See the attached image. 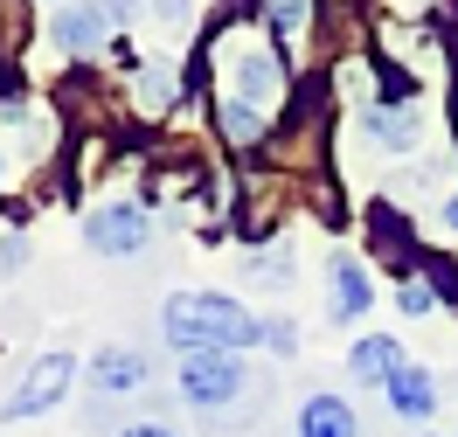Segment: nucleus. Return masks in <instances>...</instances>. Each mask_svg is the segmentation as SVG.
Here are the masks:
<instances>
[{"label": "nucleus", "instance_id": "f257e3e1", "mask_svg": "<svg viewBox=\"0 0 458 437\" xmlns=\"http://www.w3.org/2000/svg\"><path fill=\"white\" fill-rule=\"evenodd\" d=\"M285 105V70L271 49H258L250 35H223L216 42V112H223V132L236 146H258L264 125Z\"/></svg>", "mask_w": 458, "mask_h": 437}, {"label": "nucleus", "instance_id": "f03ea898", "mask_svg": "<svg viewBox=\"0 0 458 437\" xmlns=\"http://www.w3.org/2000/svg\"><path fill=\"white\" fill-rule=\"evenodd\" d=\"M160 333L181 354H243L264 340V320L243 313L229 291H174L160 313Z\"/></svg>", "mask_w": 458, "mask_h": 437}, {"label": "nucleus", "instance_id": "7ed1b4c3", "mask_svg": "<svg viewBox=\"0 0 458 437\" xmlns=\"http://www.w3.org/2000/svg\"><path fill=\"white\" fill-rule=\"evenodd\" d=\"M243 389H250L243 354H188V361H181V396L195 409H229Z\"/></svg>", "mask_w": 458, "mask_h": 437}, {"label": "nucleus", "instance_id": "20e7f679", "mask_svg": "<svg viewBox=\"0 0 458 437\" xmlns=\"http://www.w3.org/2000/svg\"><path fill=\"white\" fill-rule=\"evenodd\" d=\"M146 236H153V223H146L140 202H105L84 215V243L98 250V257H140Z\"/></svg>", "mask_w": 458, "mask_h": 437}, {"label": "nucleus", "instance_id": "39448f33", "mask_svg": "<svg viewBox=\"0 0 458 437\" xmlns=\"http://www.w3.org/2000/svg\"><path fill=\"white\" fill-rule=\"evenodd\" d=\"M70 375H77L70 354H42V361H29L21 389L7 396V424H29V416H42V409H56L63 396H70Z\"/></svg>", "mask_w": 458, "mask_h": 437}, {"label": "nucleus", "instance_id": "423d86ee", "mask_svg": "<svg viewBox=\"0 0 458 437\" xmlns=\"http://www.w3.org/2000/svg\"><path fill=\"white\" fill-rule=\"evenodd\" d=\"M118 21H125L118 7H49V35H56L70 56H90V49H105Z\"/></svg>", "mask_w": 458, "mask_h": 437}, {"label": "nucleus", "instance_id": "0eeeda50", "mask_svg": "<svg viewBox=\"0 0 458 437\" xmlns=\"http://www.w3.org/2000/svg\"><path fill=\"white\" fill-rule=\"evenodd\" d=\"M90 389H98V396H132V389H146V354L140 348H105L90 361Z\"/></svg>", "mask_w": 458, "mask_h": 437}, {"label": "nucleus", "instance_id": "6e6552de", "mask_svg": "<svg viewBox=\"0 0 458 437\" xmlns=\"http://www.w3.org/2000/svg\"><path fill=\"white\" fill-rule=\"evenodd\" d=\"M382 396H389V409H396L403 424H424L430 409H437V389H430V375L417 368V361H403L396 375L382 382Z\"/></svg>", "mask_w": 458, "mask_h": 437}, {"label": "nucleus", "instance_id": "1a4fd4ad", "mask_svg": "<svg viewBox=\"0 0 458 437\" xmlns=\"http://www.w3.org/2000/svg\"><path fill=\"white\" fill-rule=\"evenodd\" d=\"M327 291H334V320H361V313H369V298H375L369 271H361L354 257H334V271H327Z\"/></svg>", "mask_w": 458, "mask_h": 437}, {"label": "nucleus", "instance_id": "9d476101", "mask_svg": "<svg viewBox=\"0 0 458 437\" xmlns=\"http://www.w3.org/2000/svg\"><path fill=\"white\" fill-rule=\"evenodd\" d=\"M299 437H361V416L341 396H313V403L299 409Z\"/></svg>", "mask_w": 458, "mask_h": 437}, {"label": "nucleus", "instance_id": "9b49d317", "mask_svg": "<svg viewBox=\"0 0 458 437\" xmlns=\"http://www.w3.org/2000/svg\"><path fill=\"white\" fill-rule=\"evenodd\" d=\"M347 368H354V375L361 382H389L403 368V348L396 340H389V333H369V340H361V348L347 354Z\"/></svg>", "mask_w": 458, "mask_h": 437}, {"label": "nucleus", "instance_id": "f8f14e48", "mask_svg": "<svg viewBox=\"0 0 458 437\" xmlns=\"http://www.w3.org/2000/svg\"><path fill=\"white\" fill-rule=\"evenodd\" d=\"M369 139L375 146H417V105H375Z\"/></svg>", "mask_w": 458, "mask_h": 437}, {"label": "nucleus", "instance_id": "ddd939ff", "mask_svg": "<svg viewBox=\"0 0 458 437\" xmlns=\"http://www.w3.org/2000/svg\"><path fill=\"white\" fill-rule=\"evenodd\" d=\"M396 298H403V313H430V285L417 278V271H403V278H396Z\"/></svg>", "mask_w": 458, "mask_h": 437}, {"label": "nucleus", "instance_id": "4468645a", "mask_svg": "<svg viewBox=\"0 0 458 437\" xmlns=\"http://www.w3.org/2000/svg\"><path fill=\"white\" fill-rule=\"evenodd\" d=\"M21 264H29V243L21 236H0V278H14Z\"/></svg>", "mask_w": 458, "mask_h": 437}, {"label": "nucleus", "instance_id": "2eb2a0df", "mask_svg": "<svg viewBox=\"0 0 458 437\" xmlns=\"http://www.w3.org/2000/svg\"><path fill=\"white\" fill-rule=\"evenodd\" d=\"M118 437H174L167 424H132V431H118Z\"/></svg>", "mask_w": 458, "mask_h": 437}, {"label": "nucleus", "instance_id": "dca6fc26", "mask_svg": "<svg viewBox=\"0 0 458 437\" xmlns=\"http://www.w3.org/2000/svg\"><path fill=\"white\" fill-rule=\"evenodd\" d=\"M445 223H452V230H458V195H452V202H445Z\"/></svg>", "mask_w": 458, "mask_h": 437}, {"label": "nucleus", "instance_id": "f3484780", "mask_svg": "<svg viewBox=\"0 0 458 437\" xmlns=\"http://www.w3.org/2000/svg\"><path fill=\"white\" fill-rule=\"evenodd\" d=\"M0 181H7V153H0Z\"/></svg>", "mask_w": 458, "mask_h": 437}]
</instances>
